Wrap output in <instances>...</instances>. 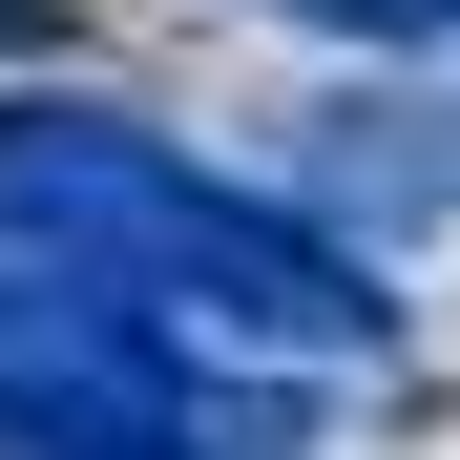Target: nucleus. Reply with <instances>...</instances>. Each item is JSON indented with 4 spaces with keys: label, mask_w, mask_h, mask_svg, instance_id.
<instances>
[{
    "label": "nucleus",
    "mask_w": 460,
    "mask_h": 460,
    "mask_svg": "<svg viewBox=\"0 0 460 460\" xmlns=\"http://www.w3.org/2000/svg\"><path fill=\"white\" fill-rule=\"evenodd\" d=\"M0 230L63 252V272H105V293H146L209 356H376L398 335V293L293 189H230V168H189L126 105H0Z\"/></svg>",
    "instance_id": "obj_1"
},
{
    "label": "nucleus",
    "mask_w": 460,
    "mask_h": 460,
    "mask_svg": "<svg viewBox=\"0 0 460 460\" xmlns=\"http://www.w3.org/2000/svg\"><path fill=\"white\" fill-rule=\"evenodd\" d=\"M439 189H460V146H439V105H398V84H356V105H314V230L376 272L398 230H439Z\"/></svg>",
    "instance_id": "obj_2"
},
{
    "label": "nucleus",
    "mask_w": 460,
    "mask_h": 460,
    "mask_svg": "<svg viewBox=\"0 0 460 460\" xmlns=\"http://www.w3.org/2000/svg\"><path fill=\"white\" fill-rule=\"evenodd\" d=\"M293 22H335V42H460V0H293Z\"/></svg>",
    "instance_id": "obj_3"
},
{
    "label": "nucleus",
    "mask_w": 460,
    "mask_h": 460,
    "mask_svg": "<svg viewBox=\"0 0 460 460\" xmlns=\"http://www.w3.org/2000/svg\"><path fill=\"white\" fill-rule=\"evenodd\" d=\"M0 22H22V0H0Z\"/></svg>",
    "instance_id": "obj_4"
}]
</instances>
